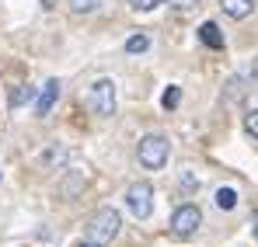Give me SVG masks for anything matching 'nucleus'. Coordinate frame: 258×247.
Here are the masks:
<instances>
[{
  "label": "nucleus",
  "mask_w": 258,
  "mask_h": 247,
  "mask_svg": "<svg viewBox=\"0 0 258 247\" xmlns=\"http://www.w3.org/2000/svg\"><path fill=\"white\" fill-rule=\"evenodd\" d=\"M77 188H84V174H70V178L59 185V195H63V199H70Z\"/></svg>",
  "instance_id": "nucleus-12"
},
{
  "label": "nucleus",
  "mask_w": 258,
  "mask_h": 247,
  "mask_svg": "<svg viewBox=\"0 0 258 247\" xmlns=\"http://www.w3.org/2000/svg\"><path fill=\"white\" fill-rule=\"evenodd\" d=\"M168 153H171V143L164 136H157V132L143 136L140 146H136V157H140V164L147 167V171H161V167L168 164Z\"/></svg>",
  "instance_id": "nucleus-2"
},
{
  "label": "nucleus",
  "mask_w": 258,
  "mask_h": 247,
  "mask_svg": "<svg viewBox=\"0 0 258 247\" xmlns=\"http://www.w3.org/2000/svg\"><path fill=\"white\" fill-rule=\"evenodd\" d=\"M199 42L210 45V49H223V32H220V25H216V21H203V25H199Z\"/></svg>",
  "instance_id": "nucleus-8"
},
{
  "label": "nucleus",
  "mask_w": 258,
  "mask_h": 247,
  "mask_svg": "<svg viewBox=\"0 0 258 247\" xmlns=\"http://www.w3.org/2000/svg\"><path fill=\"white\" fill-rule=\"evenodd\" d=\"M199 226H203L199 206H178L174 209V216H171V233L174 237H192Z\"/></svg>",
  "instance_id": "nucleus-5"
},
{
  "label": "nucleus",
  "mask_w": 258,
  "mask_h": 247,
  "mask_svg": "<svg viewBox=\"0 0 258 247\" xmlns=\"http://www.w3.org/2000/svg\"><path fill=\"white\" fill-rule=\"evenodd\" d=\"M77 247H94V244H77Z\"/></svg>",
  "instance_id": "nucleus-21"
},
{
  "label": "nucleus",
  "mask_w": 258,
  "mask_h": 247,
  "mask_svg": "<svg viewBox=\"0 0 258 247\" xmlns=\"http://www.w3.org/2000/svg\"><path fill=\"white\" fill-rule=\"evenodd\" d=\"M244 129H248V136H251V139H258V108L244 119Z\"/></svg>",
  "instance_id": "nucleus-17"
},
{
  "label": "nucleus",
  "mask_w": 258,
  "mask_h": 247,
  "mask_svg": "<svg viewBox=\"0 0 258 247\" xmlns=\"http://www.w3.org/2000/svg\"><path fill=\"white\" fill-rule=\"evenodd\" d=\"M59 87H63L59 80H45V87L39 91V98H35V115H39V119H45V115L52 112V105L59 101Z\"/></svg>",
  "instance_id": "nucleus-6"
},
{
  "label": "nucleus",
  "mask_w": 258,
  "mask_h": 247,
  "mask_svg": "<svg viewBox=\"0 0 258 247\" xmlns=\"http://www.w3.org/2000/svg\"><path fill=\"white\" fill-rule=\"evenodd\" d=\"M251 230H255V240H258V209H255V216H251Z\"/></svg>",
  "instance_id": "nucleus-19"
},
{
  "label": "nucleus",
  "mask_w": 258,
  "mask_h": 247,
  "mask_svg": "<svg viewBox=\"0 0 258 247\" xmlns=\"http://www.w3.org/2000/svg\"><path fill=\"white\" fill-rule=\"evenodd\" d=\"M126 209L136 216V219H147V216L154 212V188H150L147 181L129 185V192H126Z\"/></svg>",
  "instance_id": "nucleus-4"
},
{
  "label": "nucleus",
  "mask_w": 258,
  "mask_h": 247,
  "mask_svg": "<svg viewBox=\"0 0 258 247\" xmlns=\"http://www.w3.org/2000/svg\"><path fill=\"white\" fill-rule=\"evenodd\" d=\"M216 209H223V212H230V209L237 206V192L234 188H216Z\"/></svg>",
  "instance_id": "nucleus-10"
},
{
  "label": "nucleus",
  "mask_w": 258,
  "mask_h": 247,
  "mask_svg": "<svg viewBox=\"0 0 258 247\" xmlns=\"http://www.w3.org/2000/svg\"><path fill=\"white\" fill-rule=\"evenodd\" d=\"M119 226H122V216L112 206L98 209V212L91 216V223H87V244H94V247L112 244V240L119 237Z\"/></svg>",
  "instance_id": "nucleus-1"
},
{
  "label": "nucleus",
  "mask_w": 258,
  "mask_h": 247,
  "mask_svg": "<svg viewBox=\"0 0 258 247\" xmlns=\"http://www.w3.org/2000/svg\"><path fill=\"white\" fill-rule=\"evenodd\" d=\"M220 7H223L227 18L241 21V18H248V14L255 11V0H220Z\"/></svg>",
  "instance_id": "nucleus-7"
},
{
  "label": "nucleus",
  "mask_w": 258,
  "mask_h": 247,
  "mask_svg": "<svg viewBox=\"0 0 258 247\" xmlns=\"http://www.w3.org/2000/svg\"><path fill=\"white\" fill-rule=\"evenodd\" d=\"M67 160H70V150L67 146H52V150L42 153V164H49V167H63Z\"/></svg>",
  "instance_id": "nucleus-9"
},
{
  "label": "nucleus",
  "mask_w": 258,
  "mask_h": 247,
  "mask_svg": "<svg viewBox=\"0 0 258 247\" xmlns=\"http://www.w3.org/2000/svg\"><path fill=\"white\" fill-rule=\"evenodd\" d=\"M147 49H150V39H147L143 32H140V35H129V39H126V52H129V56H136V52H147Z\"/></svg>",
  "instance_id": "nucleus-11"
},
{
  "label": "nucleus",
  "mask_w": 258,
  "mask_h": 247,
  "mask_svg": "<svg viewBox=\"0 0 258 247\" xmlns=\"http://www.w3.org/2000/svg\"><path fill=\"white\" fill-rule=\"evenodd\" d=\"M84 108L91 112V115H98V119L115 115V84H112V80H98L91 91H87Z\"/></svg>",
  "instance_id": "nucleus-3"
},
{
  "label": "nucleus",
  "mask_w": 258,
  "mask_h": 247,
  "mask_svg": "<svg viewBox=\"0 0 258 247\" xmlns=\"http://www.w3.org/2000/svg\"><path fill=\"white\" fill-rule=\"evenodd\" d=\"M42 7H56V4H52V0H42Z\"/></svg>",
  "instance_id": "nucleus-20"
},
{
  "label": "nucleus",
  "mask_w": 258,
  "mask_h": 247,
  "mask_svg": "<svg viewBox=\"0 0 258 247\" xmlns=\"http://www.w3.org/2000/svg\"><path fill=\"white\" fill-rule=\"evenodd\" d=\"M70 7H74L77 14H91V11L101 7V0H70Z\"/></svg>",
  "instance_id": "nucleus-15"
},
{
  "label": "nucleus",
  "mask_w": 258,
  "mask_h": 247,
  "mask_svg": "<svg viewBox=\"0 0 258 247\" xmlns=\"http://www.w3.org/2000/svg\"><path fill=\"white\" fill-rule=\"evenodd\" d=\"M164 0H129V7L133 11H154V7H161Z\"/></svg>",
  "instance_id": "nucleus-16"
},
{
  "label": "nucleus",
  "mask_w": 258,
  "mask_h": 247,
  "mask_svg": "<svg viewBox=\"0 0 258 247\" xmlns=\"http://www.w3.org/2000/svg\"><path fill=\"white\" fill-rule=\"evenodd\" d=\"M168 4H174V7H178V11H192V7H196V4H199V0H168Z\"/></svg>",
  "instance_id": "nucleus-18"
},
{
  "label": "nucleus",
  "mask_w": 258,
  "mask_h": 247,
  "mask_svg": "<svg viewBox=\"0 0 258 247\" xmlns=\"http://www.w3.org/2000/svg\"><path fill=\"white\" fill-rule=\"evenodd\" d=\"M28 98H32V87H21V84H18V87H11V108H21Z\"/></svg>",
  "instance_id": "nucleus-13"
},
{
  "label": "nucleus",
  "mask_w": 258,
  "mask_h": 247,
  "mask_svg": "<svg viewBox=\"0 0 258 247\" xmlns=\"http://www.w3.org/2000/svg\"><path fill=\"white\" fill-rule=\"evenodd\" d=\"M178 101H181V87H168V91H164V98H161L164 112H171V108H178Z\"/></svg>",
  "instance_id": "nucleus-14"
}]
</instances>
